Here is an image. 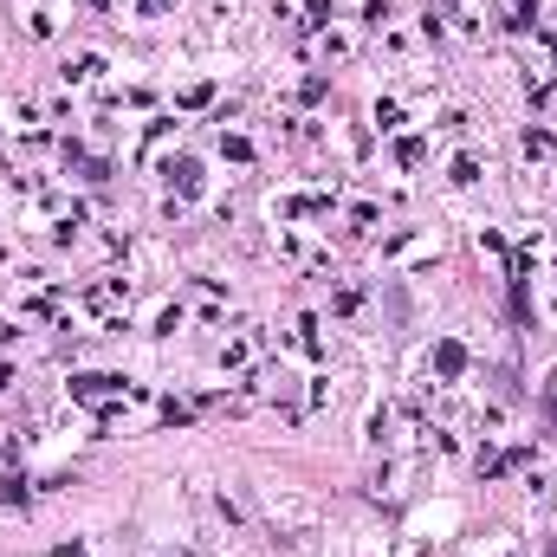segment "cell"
<instances>
[{"mask_svg": "<svg viewBox=\"0 0 557 557\" xmlns=\"http://www.w3.org/2000/svg\"><path fill=\"white\" fill-rule=\"evenodd\" d=\"M545 557H557V551H545Z\"/></svg>", "mask_w": 557, "mask_h": 557, "instance_id": "6da1fadb", "label": "cell"}]
</instances>
